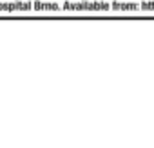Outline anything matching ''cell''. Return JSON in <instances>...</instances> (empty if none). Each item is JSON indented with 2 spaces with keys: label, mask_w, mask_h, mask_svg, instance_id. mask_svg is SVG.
Segmentation results:
<instances>
[]
</instances>
